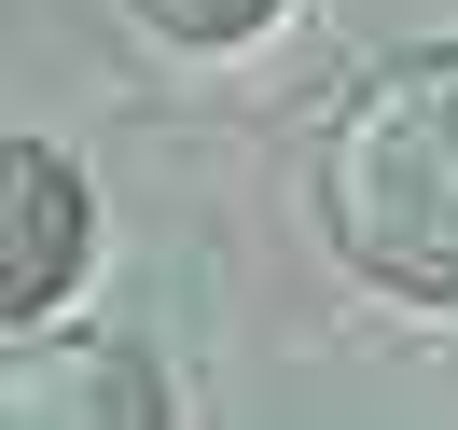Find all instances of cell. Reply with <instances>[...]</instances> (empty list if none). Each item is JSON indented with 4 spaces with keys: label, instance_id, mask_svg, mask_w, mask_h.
Masks as SVG:
<instances>
[{
    "label": "cell",
    "instance_id": "obj_1",
    "mask_svg": "<svg viewBox=\"0 0 458 430\" xmlns=\"http://www.w3.org/2000/svg\"><path fill=\"white\" fill-rule=\"evenodd\" d=\"M319 223L375 291L458 306V42L375 56L319 139Z\"/></svg>",
    "mask_w": 458,
    "mask_h": 430
},
{
    "label": "cell",
    "instance_id": "obj_2",
    "mask_svg": "<svg viewBox=\"0 0 458 430\" xmlns=\"http://www.w3.org/2000/svg\"><path fill=\"white\" fill-rule=\"evenodd\" d=\"M0 430H167V375L125 333H14L0 347Z\"/></svg>",
    "mask_w": 458,
    "mask_h": 430
},
{
    "label": "cell",
    "instance_id": "obj_3",
    "mask_svg": "<svg viewBox=\"0 0 458 430\" xmlns=\"http://www.w3.org/2000/svg\"><path fill=\"white\" fill-rule=\"evenodd\" d=\"M70 264H84V181H70L42 139H14L0 153V319L29 333V319L70 291Z\"/></svg>",
    "mask_w": 458,
    "mask_h": 430
},
{
    "label": "cell",
    "instance_id": "obj_4",
    "mask_svg": "<svg viewBox=\"0 0 458 430\" xmlns=\"http://www.w3.org/2000/svg\"><path fill=\"white\" fill-rule=\"evenodd\" d=\"M140 14H153L167 42H250L264 14H278V0H140Z\"/></svg>",
    "mask_w": 458,
    "mask_h": 430
}]
</instances>
